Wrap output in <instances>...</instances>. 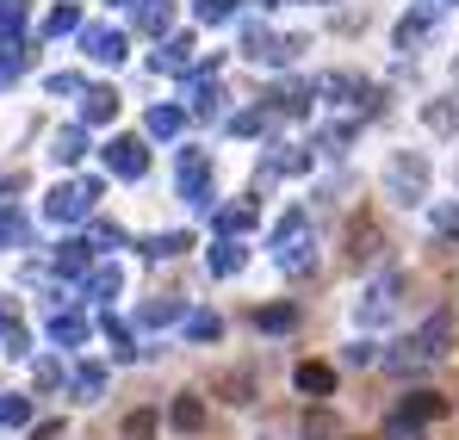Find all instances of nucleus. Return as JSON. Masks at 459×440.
<instances>
[{
    "label": "nucleus",
    "mask_w": 459,
    "mask_h": 440,
    "mask_svg": "<svg viewBox=\"0 0 459 440\" xmlns=\"http://www.w3.org/2000/svg\"><path fill=\"white\" fill-rule=\"evenodd\" d=\"M447 341H454V310H435V316H429V323H422V329H416V335H410L385 367H391V372L429 367V360H441V354H447Z\"/></svg>",
    "instance_id": "obj_1"
},
{
    "label": "nucleus",
    "mask_w": 459,
    "mask_h": 440,
    "mask_svg": "<svg viewBox=\"0 0 459 440\" xmlns=\"http://www.w3.org/2000/svg\"><path fill=\"white\" fill-rule=\"evenodd\" d=\"M391 310H397V273H379V280L360 292V304H354V323L373 329V323H385Z\"/></svg>",
    "instance_id": "obj_2"
},
{
    "label": "nucleus",
    "mask_w": 459,
    "mask_h": 440,
    "mask_svg": "<svg viewBox=\"0 0 459 440\" xmlns=\"http://www.w3.org/2000/svg\"><path fill=\"white\" fill-rule=\"evenodd\" d=\"M385 186H391V199H422V186H429V161H410V155H397L391 168H385Z\"/></svg>",
    "instance_id": "obj_3"
},
{
    "label": "nucleus",
    "mask_w": 459,
    "mask_h": 440,
    "mask_svg": "<svg viewBox=\"0 0 459 440\" xmlns=\"http://www.w3.org/2000/svg\"><path fill=\"white\" fill-rule=\"evenodd\" d=\"M397 416L422 428V422H435V416H447V397H435V391H410V397L397 403Z\"/></svg>",
    "instance_id": "obj_4"
},
{
    "label": "nucleus",
    "mask_w": 459,
    "mask_h": 440,
    "mask_svg": "<svg viewBox=\"0 0 459 440\" xmlns=\"http://www.w3.org/2000/svg\"><path fill=\"white\" fill-rule=\"evenodd\" d=\"M205 180H212V168H205V155H186V161H180V193H186L193 205H212V193H205Z\"/></svg>",
    "instance_id": "obj_5"
},
{
    "label": "nucleus",
    "mask_w": 459,
    "mask_h": 440,
    "mask_svg": "<svg viewBox=\"0 0 459 440\" xmlns=\"http://www.w3.org/2000/svg\"><path fill=\"white\" fill-rule=\"evenodd\" d=\"M255 329L261 335H292L299 329V304H261L255 310Z\"/></svg>",
    "instance_id": "obj_6"
},
{
    "label": "nucleus",
    "mask_w": 459,
    "mask_h": 440,
    "mask_svg": "<svg viewBox=\"0 0 459 440\" xmlns=\"http://www.w3.org/2000/svg\"><path fill=\"white\" fill-rule=\"evenodd\" d=\"M292 384H299L305 397H329V391H335V372L323 367V360H305V367L292 372Z\"/></svg>",
    "instance_id": "obj_7"
},
{
    "label": "nucleus",
    "mask_w": 459,
    "mask_h": 440,
    "mask_svg": "<svg viewBox=\"0 0 459 440\" xmlns=\"http://www.w3.org/2000/svg\"><path fill=\"white\" fill-rule=\"evenodd\" d=\"M242 261H248V255H242V242H218V248H212V273H242Z\"/></svg>",
    "instance_id": "obj_8"
},
{
    "label": "nucleus",
    "mask_w": 459,
    "mask_h": 440,
    "mask_svg": "<svg viewBox=\"0 0 459 440\" xmlns=\"http://www.w3.org/2000/svg\"><path fill=\"white\" fill-rule=\"evenodd\" d=\"M218 335H224V323H218L212 310H193V316H186V341H218Z\"/></svg>",
    "instance_id": "obj_9"
},
{
    "label": "nucleus",
    "mask_w": 459,
    "mask_h": 440,
    "mask_svg": "<svg viewBox=\"0 0 459 440\" xmlns=\"http://www.w3.org/2000/svg\"><path fill=\"white\" fill-rule=\"evenodd\" d=\"M199 422H205V403H199L193 391H186V397H174V428H186V435H193Z\"/></svg>",
    "instance_id": "obj_10"
},
{
    "label": "nucleus",
    "mask_w": 459,
    "mask_h": 440,
    "mask_svg": "<svg viewBox=\"0 0 459 440\" xmlns=\"http://www.w3.org/2000/svg\"><path fill=\"white\" fill-rule=\"evenodd\" d=\"M106 155H112L118 174H143V143H112Z\"/></svg>",
    "instance_id": "obj_11"
},
{
    "label": "nucleus",
    "mask_w": 459,
    "mask_h": 440,
    "mask_svg": "<svg viewBox=\"0 0 459 440\" xmlns=\"http://www.w3.org/2000/svg\"><path fill=\"white\" fill-rule=\"evenodd\" d=\"M180 316H186V310H180V298H161V304L143 310V323H150V329H168V323H180Z\"/></svg>",
    "instance_id": "obj_12"
},
{
    "label": "nucleus",
    "mask_w": 459,
    "mask_h": 440,
    "mask_svg": "<svg viewBox=\"0 0 459 440\" xmlns=\"http://www.w3.org/2000/svg\"><path fill=\"white\" fill-rule=\"evenodd\" d=\"M305 440H342V428H335V416H305Z\"/></svg>",
    "instance_id": "obj_13"
},
{
    "label": "nucleus",
    "mask_w": 459,
    "mask_h": 440,
    "mask_svg": "<svg viewBox=\"0 0 459 440\" xmlns=\"http://www.w3.org/2000/svg\"><path fill=\"white\" fill-rule=\"evenodd\" d=\"M248 223H255V205H230L224 218H218V229H230V236H236V229H248Z\"/></svg>",
    "instance_id": "obj_14"
},
{
    "label": "nucleus",
    "mask_w": 459,
    "mask_h": 440,
    "mask_svg": "<svg viewBox=\"0 0 459 440\" xmlns=\"http://www.w3.org/2000/svg\"><path fill=\"white\" fill-rule=\"evenodd\" d=\"M150 131H155V137L180 131V112H174V106H155V112H150Z\"/></svg>",
    "instance_id": "obj_15"
},
{
    "label": "nucleus",
    "mask_w": 459,
    "mask_h": 440,
    "mask_svg": "<svg viewBox=\"0 0 459 440\" xmlns=\"http://www.w3.org/2000/svg\"><path fill=\"white\" fill-rule=\"evenodd\" d=\"M385 440H422V428L403 422V416H391V422H385Z\"/></svg>",
    "instance_id": "obj_16"
},
{
    "label": "nucleus",
    "mask_w": 459,
    "mask_h": 440,
    "mask_svg": "<svg viewBox=\"0 0 459 440\" xmlns=\"http://www.w3.org/2000/svg\"><path fill=\"white\" fill-rule=\"evenodd\" d=\"M180 248H193L180 229H174V236H155V242H150V255H180Z\"/></svg>",
    "instance_id": "obj_17"
},
{
    "label": "nucleus",
    "mask_w": 459,
    "mask_h": 440,
    "mask_svg": "<svg viewBox=\"0 0 459 440\" xmlns=\"http://www.w3.org/2000/svg\"><path fill=\"white\" fill-rule=\"evenodd\" d=\"M342 360H348V367H373V360H379V354H373V348H367V341H354V348H348V354H342Z\"/></svg>",
    "instance_id": "obj_18"
},
{
    "label": "nucleus",
    "mask_w": 459,
    "mask_h": 440,
    "mask_svg": "<svg viewBox=\"0 0 459 440\" xmlns=\"http://www.w3.org/2000/svg\"><path fill=\"white\" fill-rule=\"evenodd\" d=\"M224 391H230V403H248V372H236V378H224Z\"/></svg>",
    "instance_id": "obj_19"
},
{
    "label": "nucleus",
    "mask_w": 459,
    "mask_h": 440,
    "mask_svg": "<svg viewBox=\"0 0 459 440\" xmlns=\"http://www.w3.org/2000/svg\"><path fill=\"white\" fill-rule=\"evenodd\" d=\"M56 341H81V316H56Z\"/></svg>",
    "instance_id": "obj_20"
},
{
    "label": "nucleus",
    "mask_w": 459,
    "mask_h": 440,
    "mask_svg": "<svg viewBox=\"0 0 459 440\" xmlns=\"http://www.w3.org/2000/svg\"><path fill=\"white\" fill-rule=\"evenodd\" d=\"M0 422H25V403L19 397H0Z\"/></svg>",
    "instance_id": "obj_21"
},
{
    "label": "nucleus",
    "mask_w": 459,
    "mask_h": 440,
    "mask_svg": "<svg viewBox=\"0 0 459 440\" xmlns=\"http://www.w3.org/2000/svg\"><path fill=\"white\" fill-rule=\"evenodd\" d=\"M118 292V273H93V298H112Z\"/></svg>",
    "instance_id": "obj_22"
},
{
    "label": "nucleus",
    "mask_w": 459,
    "mask_h": 440,
    "mask_svg": "<svg viewBox=\"0 0 459 440\" xmlns=\"http://www.w3.org/2000/svg\"><path fill=\"white\" fill-rule=\"evenodd\" d=\"M199 13L205 19H230V0H199Z\"/></svg>",
    "instance_id": "obj_23"
},
{
    "label": "nucleus",
    "mask_w": 459,
    "mask_h": 440,
    "mask_svg": "<svg viewBox=\"0 0 459 440\" xmlns=\"http://www.w3.org/2000/svg\"><path fill=\"white\" fill-rule=\"evenodd\" d=\"M435 223H441L447 236H459V211H435Z\"/></svg>",
    "instance_id": "obj_24"
}]
</instances>
